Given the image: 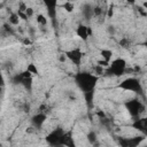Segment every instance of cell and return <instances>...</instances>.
<instances>
[{"mask_svg": "<svg viewBox=\"0 0 147 147\" xmlns=\"http://www.w3.org/2000/svg\"><path fill=\"white\" fill-rule=\"evenodd\" d=\"M142 6H144V8L147 10V2H142Z\"/></svg>", "mask_w": 147, "mask_h": 147, "instance_id": "obj_27", "label": "cell"}, {"mask_svg": "<svg viewBox=\"0 0 147 147\" xmlns=\"http://www.w3.org/2000/svg\"><path fill=\"white\" fill-rule=\"evenodd\" d=\"M92 29L88 26V25H85V24H79L76 29V34L77 37H79L82 40L86 41L91 36H92Z\"/></svg>", "mask_w": 147, "mask_h": 147, "instance_id": "obj_10", "label": "cell"}, {"mask_svg": "<svg viewBox=\"0 0 147 147\" xmlns=\"http://www.w3.org/2000/svg\"><path fill=\"white\" fill-rule=\"evenodd\" d=\"M62 8L64 9V11L67 13H72L75 10V5L74 2H70V1H65L62 3Z\"/></svg>", "mask_w": 147, "mask_h": 147, "instance_id": "obj_17", "label": "cell"}, {"mask_svg": "<svg viewBox=\"0 0 147 147\" xmlns=\"http://www.w3.org/2000/svg\"><path fill=\"white\" fill-rule=\"evenodd\" d=\"M17 13V15H18V17L21 18V20H23V21H26L29 17L26 16V14H25V11H20V10H17L16 11Z\"/></svg>", "mask_w": 147, "mask_h": 147, "instance_id": "obj_23", "label": "cell"}, {"mask_svg": "<svg viewBox=\"0 0 147 147\" xmlns=\"http://www.w3.org/2000/svg\"><path fill=\"white\" fill-rule=\"evenodd\" d=\"M45 5L47 6V13L48 17L54 18L55 17V7H56V1H45Z\"/></svg>", "mask_w": 147, "mask_h": 147, "instance_id": "obj_13", "label": "cell"}, {"mask_svg": "<svg viewBox=\"0 0 147 147\" xmlns=\"http://www.w3.org/2000/svg\"><path fill=\"white\" fill-rule=\"evenodd\" d=\"M145 147H147V144H146V145H145Z\"/></svg>", "mask_w": 147, "mask_h": 147, "instance_id": "obj_29", "label": "cell"}, {"mask_svg": "<svg viewBox=\"0 0 147 147\" xmlns=\"http://www.w3.org/2000/svg\"><path fill=\"white\" fill-rule=\"evenodd\" d=\"M145 136H132V137H119L117 139L119 147H139L146 139Z\"/></svg>", "mask_w": 147, "mask_h": 147, "instance_id": "obj_6", "label": "cell"}, {"mask_svg": "<svg viewBox=\"0 0 147 147\" xmlns=\"http://www.w3.org/2000/svg\"><path fill=\"white\" fill-rule=\"evenodd\" d=\"M144 46H145V47H146V48H147V39H146V40H145V42H144Z\"/></svg>", "mask_w": 147, "mask_h": 147, "instance_id": "obj_28", "label": "cell"}, {"mask_svg": "<svg viewBox=\"0 0 147 147\" xmlns=\"http://www.w3.org/2000/svg\"><path fill=\"white\" fill-rule=\"evenodd\" d=\"M100 55H101V59H103L108 62L113 61V51H110L108 48H102L100 51Z\"/></svg>", "mask_w": 147, "mask_h": 147, "instance_id": "obj_15", "label": "cell"}, {"mask_svg": "<svg viewBox=\"0 0 147 147\" xmlns=\"http://www.w3.org/2000/svg\"><path fill=\"white\" fill-rule=\"evenodd\" d=\"M26 70H28L32 76H38V74H39V71H38V69H37V65H36L34 63H30V64H28Z\"/></svg>", "mask_w": 147, "mask_h": 147, "instance_id": "obj_18", "label": "cell"}, {"mask_svg": "<svg viewBox=\"0 0 147 147\" xmlns=\"http://www.w3.org/2000/svg\"><path fill=\"white\" fill-rule=\"evenodd\" d=\"M21 22V18L18 17L17 13H10L9 16H8V24L9 25H13V26H16L18 25Z\"/></svg>", "mask_w": 147, "mask_h": 147, "instance_id": "obj_14", "label": "cell"}, {"mask_svg": "<svg viewBox=\"0 0 147 147\" xmlns=\"http://www.w3.org/2000/svg\"><path fill=\"white\" fill-rule=\"evenodd\" d=\"M113 15H114V8H113V6H110V7L107 8V17L111 18Z\"/></svg>", "mask_w": 147, "mask_h": 147, "instance_id": "obj_24", "label": "cell"}, {"mask_svg": "<svg viewBox=\"0 0 147 147\" xmlns=\"http://www.w3.org/2000/svg\"><path fill=\"white\" fill-rule=\"evenodd\" d=\"M87 140L91 145H95L98 142V137H96V133L94 131H91L88 134H87Z\"/></svg>", "mask_w": 147, "mask_h": 147, "instance_id": "obj_19", "label": "cell"}, {"mask_svg": "<svg viewBox=\"0 0 147 147\" xmlns=\"http://www.w3.org/2000/svg\"><path fill=\"white\" fill-rule=\"evenodd\" d=\"M46 119H47V115L38 111L37 114H34V115L31 117V124H32L37 130H40V129L44 126Z\"/></svg>", "mask_w": 147, "mask_h": 147, "instance_id": "obj_11", "label": "cell"}, {"mask_svg": "<svg viewBox=\"0 0 147 147\" xmlns=\"http://www.w3.org/2000/svg\"><path fill=\"white\" fill-rule=\"evenodd\" d=\"M25 14H26V16L30 18V17H32L33 16V14H34V11H33V8H31V7H29L28 9H26V11H25Z\"/></svg>", "mask_w": 147, "mask_h": 147, "instance_id": "obj_25", "label": "cell"}, {"mask_svg": "<svg viewBox=\"0 0 147 147\" xmlns=\"http://www.w3.org/2000/svg\"><path fill=\"white\" fill-rule=\"evenodd\" d=\"M118 87L123 91H126V92H132V93H136V94H139L141 95L144 90H142V85L140 83V80L136 77H127L125 79H123Z\"/></svg>", "mask_w": 147, "mask_h": 147, "instance_id": "obj_4", "label": "cell"}, {"mask_svg": "<svg viewBox=\"0 0 147 147\" xmlns=\"http://www.w3.org/2000/svg\"><path fill=\"white\" fill-rule=\"evenodd\" d=\"M107 70V74L109 76H113V77H121L123 76L126 71H127V64H126V61L123 59V57H117V59H114L109 67L106 69Z\"/></svg>", "mask_w": 147, "mask_h": 147, "instance_id": "obj_3", "label": "cell"}, {"mask_svg": "<svg viewBox=\"0 0 147 147\" xmlns=\"http://www.w3.org/2000/svg\"><path fill=\"white\" fill-rule=\"evenodd\" d=\"M74 79L75 84L83 92V94H87L94 92L99 82V76L87 71H79L74 76Z\"/></svg>", "mask_w": 147, "mask_h": 147, "instance_id": "obj_1", "label": "cell"}, {"mask_svg": "<svg viewBox=\"0 0 147 147\" xmlns=\"http://www.w3.org/2000/svg\"><path fill=\"white\" fill-rule=\"evenodd\" d=\"M61 146L62 147H76V144H75L71 131H65V133L63 134V138H62Z\"/></svg>", "mask_w": 147, "mask_h": 147, "instance_id": "obj_12", "label": "cell"}, {"mask_svg": "<svg viewBox=\"0 0 147 147\" xmlns=\"http://www.w3.org/2000/svg\"><path fill=\"white\" fill-rule=\"evenodd\" d=\"M124 106H125V109L127 110L129 115L134 119L141 117V115L145 113V109H146L145 105L138 98H133V99L125 101Z\"/></svg>", "mask_w": 147, "mask_h": 147, "instance_id": "obj_2", "label": "cell"}, {"mask_svg": "<svg viewBox=\"0 0 147 147\" xmlns=\"http://www.w3.org/2000/svg\"><path fill=\"white\" fill-rule=\"evenodd\" d=\"M67 59L74 63L76 67H79L82 64V61H83V57H84V52H82L79 48H74V49H69V51H65L64 52Z\"/></svg>", "mask_w": 147, "mask_h": 147, "instance_id": "obj_8", "label": "cell"}, {"mask_svg": "<svg viewBox=\"0 0 147 147\" xmlns=\"http://www.w3.org/2000/svg\"><path fill=\"white\" fill-rule=\"evenodd\" d=\"M132 127L139 131L142 136L147 137V117H139L136 118L132 123Z\"/></svg>", "mask_w": 147, "mask_h": 147, "instance_id": "obj_9", "label": "cell"}, {"mask_svg": "<svg viewBox=\"0 0 147 147\" xmlns=\"http://www.w3.org/2000/svg\"><path fill=\"white\" fill-rule=\"evenodd\" d=\"M96 64L100 65V67H102L103 69H107V68L109 67L110 62H108V61H106V60H103V59H100V60L96 61Z\"/></svg>", "mask_w": 147, "mask_h": 147, "instance_id": "obj_21", "label": "cell"}, {"mask_svg": "<svg viewBox=\"0 0 147 147\" xmlns=\"http://www.w3.org/2000/svg\"><path fill=\"white\" fill-rule=\"evenodd\" d=\"M137 13H138V15H139L140 17H147V10L144 8L142 5H138V7H137Z\"/></svg>", "mask_w": 147, "mask_h": 147, "instance_id": "obj_20", "label": "cell"}, {"mask_svg": "<svg viewBox=\"0 0 147 147\" xmlns=\"http://www.w3.org/2000/svg\"><path fill=\"white\" fill-rule=\"evenodd\" d=\"M32 78H33V76L28 70H24L15 77V83L22 85L25 90L31 91L32 90Z\"/></svg>", "mask_w": 147, "mask_h": 147, "instance_id": "obj_7", "label": "cell"}, {"mask_svg": "<svg viewBox=\"0 0 147 147\" xmlns=\"http://www.w3.org/2000/svg\"><path fill=\"white\" fill-rule=\"evenodd\" d=\"M65 133L64 129H62L61 126H57L55 129H53L45 138L46 142L48 146L51 147H62L61 146V142H62V138H63V134Z\"/></svg>", "mask_w": 147, "mask_h": 147, "instance_id": "obj_5", "label": "cell"}, {"mask_svg": "<svg viewBox=\"0 0 147 147\" xmlns=\"http://www.w3.org/2000/svg\"><path fill=\"white\" fill-rule=\"evenodd\" d=\"M24 44H25V45H31V41L26 38V39H24Z\"/></svg>", "mask_w": 147, "mask_h": 147, "instance_id": "obj_26", "label": "cell"}, {"mask_svg": "<svg viewBox=\"0 0 147 147\" xmlns=\"http://www.w3.org/2000/svg\"><path fill=\"white\" fill-rule=\"evenodd\" d=\"M121 45H122V47H124V48H129L130 45H131V41H130L127 38H124V39L121 40Z\"/></svg>", "mask_w": 147, "mask_h": 147, "instance_id": "obj_22", "label": "cell"}, {"mask_svg": "<svg viewBox=\"0 0 147 147\" xmlns=\"http://www.w3.org/2000/svg\"><path fill=\"white\" fill-rule=\"evenodd\" d=\"M36 22L39 26H46L48 24V17H46L44 14H38L36 16Z\"/></svg>", "mask_w": 147, "mask_h": 147, "instance_id": "obj_16", "label": "cell"}]
</instances>
